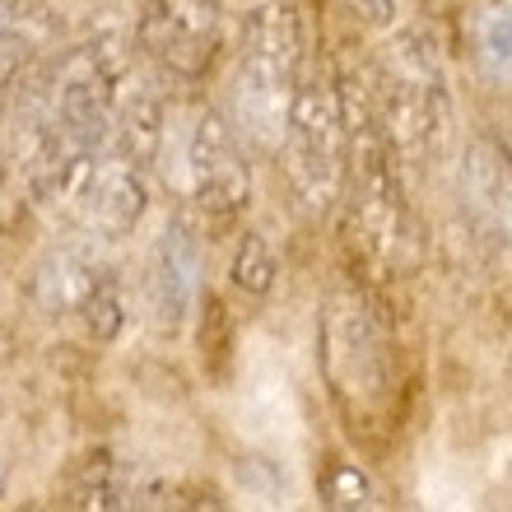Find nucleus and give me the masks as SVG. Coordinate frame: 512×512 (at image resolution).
I'll return each instance as SVG.
<instances>
[{
    "label": "nucleus",
    "mask_w": 512,
    "mask_h": 512,
    "mask_svg": "<svg viewBox=\"0 0 512 512\" xmlns=\"http://www.w3.org/2000/svg\"><path fill=\"white\" fill-rule=\"evenodd\" d=\"M149 201V163L126 154L122 145H112L103 135V145L89 154L80 182L70 191V205L89 233L98 238H126L140 224Z\"/></svg>",
    "instance_id": "nucleus-6"
},
{
    "label": "nucleus",
    "mask_w": 512,
    "mask_h": 512,
    "mask_svg": "<svg viewBox=\"0 0 512 512\" xmlns=\"http://www.w3.org/2000/svg\"><path fill=\"white\" fill-rule=\"evenodd\" d=\"M233 289H243V294L261 298L270 294V284H275V256H270V247L256 238V233H247L243 243H238V256H233Z\"/></svg>",
    "instance_id": "nucleus-14"
},
{
    "label": "nucleus",
    "mask_w": 512,
    "mask_h": 512,
    "mask_svg": "<svg viewBox=\"0 0 512 512\" xmlns=\"http://www.w3.org/2000/svg\"><path fill=\"white\" fill-rule=\"evenodd\" d=\"M373 75V117L401 168H424L443 154L452 135V89L429 33L405 28L378 52Z\"/></svg>",
    "instance_id": "nucleus-2"
},
{
    "label": "nucleus",
    "mask_w": 512,
    "mask_h": 512,
    "mask_svg": "<svg viewBox=\"0 0 512 512\" xmlns=\"http://www.w3.org/2000/svg\"><path fill=\"white\" fill-rule=\"evenodd\" d=\"M159 489L149 485L140 466L122 457H89L84 471L75 475L70 485V508H135V503H149Z\"/></svg>",
    "instance_id": "nucleus-10"
},
{
    "label": "nucleus",
    "mask_w": 512,
    "mask_h": 512,
    "mask_svg": "<svg viewBox=\"0 0 512 512\" xmlns=\"http://www.w3.org/2000/svg\"><path fill=\"white\" fill-rule=\"evenodd\" d=\"M345 5L364 28H387L396 19V0H345Z\"/></svg>",
    "instance_id": "nucleus-15"
},
{
    "label": "nucleus",
    "mask_w": 512,
    "mask_h": 512,
    "mask_svg": "<svg viewBox=\"0 0 512 512\" xmlns=\"http://www.w3.org/2000/svg\"><path fill=\"white\" fill-rule=\"evenodd\" d=\"M471 42L489 75L512 80V5H489V10L475 14Z\"/></svg>",
    "instance_id": "nucleus-12"
},
{
    "label": "nucleus",
    "mask_w": 512,
    "mask_h": 512,
    "mask_svg": "<svg viewBox=\"0 0 512 512\" xmlns=\"http://www.w3.org/2000/svg\"><path fill=\"white\" fill-rule=\"evenodd\" d=\"M252 5H261V0H252Z\"/></svg>",
    "instance_id": "nucleus-17"
},
{
    "label": "nucleus",
    "mask_w": 512,
    "mask_h": 512,
    "mask_svg": "<svg viewBox=\"0 0 512 512\" xmlns=\"http://www.w3.org/2000/svg\"><path fill=\"white\" fill-rule=\"evenodd\" d=\"M187 187L205 215H233L252 196V168L238 126L224 112H201L187 135Z\"/></svg>",
    "instance_id": "nucleus-8"
},
{
    "label": "nucleus",
    "mask_w": 512,
    "mask_h": 512,
    "mask_svg": "<svg viewBox=\"0 0 512 512\" xmlns=\"http://www.w3.org/2000/svg\"><path fill=\"white\" fill-rule=\"evenodd\" d=\"M317 489H322L326 508H336V512H359V508H373V503H378L373 480H368L354 461H340V457L326 461V471H322V480H317Z\"/></svg>",
    "instance_id": "nucleus-13"
},
{
    "label": "nucleus",
    "mask_w": 512,
    "mask_h": 512,
    "mask_svg": "<svg viewBox=\"0 0 512 512\" xmlns=\"http://www.w3.org/2000/svg\"><path fill=\"white\" fill-rule=\"evenodd\" d=\"M103 243L108 238L89 229L61 238L33 270V303L47 317H84L98 336H112L122 326V294H117V275L103 256Z\"/></svg>",
    "instance_id": "nucleus-5"
},
{
    "label": "nucleus",
    "mask_w": 512,
    "mask_h": 512,
    "mask_svg": "<svg viewBox=\"0 0 512 512\" xmlns=\"http://www.w3.org/2000/svg\"><path fill=\"white\" fill-rule=\"evenodd\" d=\"M201 275H205V243L201 229L191 219H168V229L154 238L145 266V298L149 317L163 336H177L187 326L196 298H201Z\"/></svg>",
    "instance_id": "nucleus-9"
},
{
    "label": "nucleus",
    "mask_w": 512,
    "mask_h": 512,
    "mask_svg": "<svg viewBox=\"0 0 512 512\" xmlns=\"http://www.w3.org/2000/svg\"><path fill=\"white\" fill-rule=\"evenodd\" d=\"M317 331H322L317 359H322V378L331 401L340 405V415L350 419L354 429H378L391 415L396 387H401L396 340H391L382 308L359 284H336L322 298Z\"/></svg>",
    "instance_id": "nucleus-1"
},
{
    "label": "nucleus",
    "mask_w": 512,
    "mask_h": 512,
    "mask_svg": "<svg viewBox=\"0 0 512 512\" xmlns=\"http://www.w3.org/2000/svg\"><path fill=\"white\" fill-rule=\"evenodd\" d=\"M140 47L177 80H201L224 47L219 0H145Z\"/></svg>",
    "instance_id": "nucleus-7"
},
{
    "label": "nucleus",
    "mask_w": 512,
    "mask_h": 512,
    "mask_svg": "<svg viewBox=\"0 0 512 512\" xmlns=\"http://www.w3.org/2000/svg\"><path fill=\"white\" fill-rule=\"evenodd\" d=\"M303 80V28L289 0H261L247 14L238 75H233V126L256 149H280L289 108Z\"/></svg>",
    "instance_id": "nucleus-3"
},
{
    "label": "nucleus",
    "mask_w": 512,
    "mask_h": 512,
    "mask_svg": "<svg viewBox=\"0 0 512 512\" xmlns=\"http://www.w3.org/2000/svg\"><path fill=\"white\" fill-rule=\"evenodd\" d=\"M280 154L303 210H312V215L336 210L340 191H345V173H350V131H345L340 89L326 75L298 80Z\"/></svg>",
    "instance_id": "nucleus-4"
},
{
    "label": "nucleus",
    "mask_w": 512,
    "mask_h": 512,
    "mask_svg": "<svg viewBox=\"0 0 512 512\" xmlns=\"http://www.w3.org/2000/svg\"><path fill=\"white\" fill-rule=\"evenodd\" d=\"M461 187L475 201L480 215L508 229L512 224V154L494 140H475L466 163H461Z\"/></svg>",
    "instance_id": "nucleus-11"
},
{
    "label": "nucleus",
    "mask_w": 512,
    "mask_h": 512,
    "mask_svg": "<svg viewBox=\"0 0 512 512\" xmlns=\"http://www.w3.org/2000/svg\"><path fill=\"white\" fill-rule=\"evenodd\" d=\"M66 5H108V0H66Z\"/></svg>",
    "instance_id": "nucleus-16"
}]
</instances>
